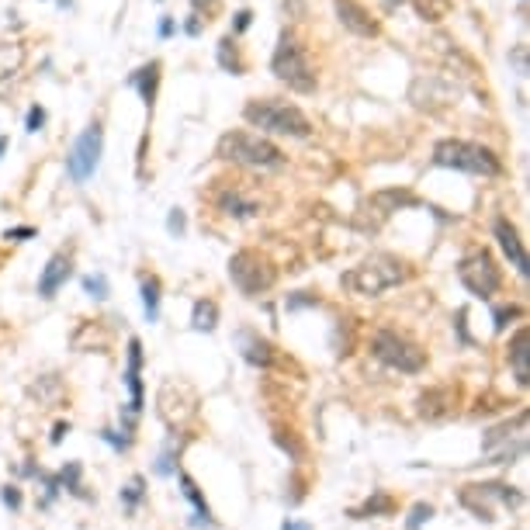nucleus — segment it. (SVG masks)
Here are the masks:
<instances>
[{"label":"nucleus","mask_w":530,"mask_h":530,"mask_svg":"<svg viewBox=\"0 0 530 530\" xmlns=\"http://www.w3.org/2000/svg\"><path fill=\"white\" fill-rule=\"evenodd\" d=\"M243 118L270 135H291V139H305L312 132V122L305 118L302 108L288 104V101H277V97H253L246 108H243Z\"/></svg>","instance_id":"obj_1"},{"label":"nucleus","mask_w":530,"mask_h":530,"mask_svg":"<svg viewBox=\"0 0 530 530\" xmlns=\"http://www.w3.org/2000/svg\"><path fill=\"white\" fill-rule=\"evenodd\" d=\"M219 160H229L236 167H253V170H281L284 167V153L253 132H226L215 146Z\"/></svg>","instance_id":"obj_2"},{"label":"nucleus","mask_w":530,"mask_h":530,"mask_svg":"<svg viewBox=\"0 0 530 530\" xmlns=\"http://www.w3.org/2000/svg\"><path fill=\"white\" fill-rule=\"evenodd\" d=\"M270 70L281 84L295 90V94H312L316 90V66L305 52V45L298 42L295 31H281L274 56H270Z\"/></svg>","instance_id":"obj_3"},{"label":"nucleus","mask_w":530,"mask_h":530,"mask_svg":"<svg viewBox=\"0 0 530 530\" xmlns=\"http://www.w3.org/2000/svg\"><path fill=\"white\" fill-rule=\"evenodd\" d=\"M434 163L437 167H450V170H464L475 177H499L503 163L499 156L482 146V142H468V139H441L434 146Z\"/></svg>","instance_id":"obj_4"},{"label":"nucleus","mask_w":530,"mask_h":530,"mask_svg":"<svg viewBox=\"0 0 530 530\" xmlns=\"http://www.w3.org/2000/svg\"><path fill=\"white\" fill-rule=\"evenodd\" d=\"M402 281H406V264L388 257V253H374L364 264H357L353 270L344 274V288H351L357 295H381Z\"/></svg>","instance_id":"obj_5"},{"label":"nucleus","mask_w":530,"mask_h":530,"mask_svg":"<svg viewBox=\"0 0 530 530\" xmlns=\"http://www.w3.org/2000/svg\"><path fill=\"white\" fill-rule=\"evenodd\" d=\"M374 357L381 364L395 367V371H406V374H416L427 364V353L420 351L416 344H409L406 337L392 333V330H378L374 333Z\"/></svg>","instance_id":"obj_6"},{"label":"nucleus","mask_w":530,"mask_h":530,"mask_svg":"<svg viewBox=\"0 0 530 530\" xmlns=\"http://www.w3.org/2000/svg\"><path fill=\"white\" fill-rule=\"evenodd\" d=\"M457 277H461V284H464L475 298H492V295L499 291V284H503L499 267H496V260H492L485 250L468 253V257L457 264Z\"/></svg>","instance_id":"obj_7"},{"label":"nucleus","mask_w":530,"mask_h":530,"mask_svg":"<svg viewBox=\"0 0 530 530\" xmlns=\"http://www.w3.org/2000/svg\"><path fill=\"white\" fill-rule=\"evenodd\" d=\"M229 277H233V284L243 291V295H264L267 288L274 284V267L267 264L260 253H253V250H240L233 260H229Z\"/></svg>","instance_id":"obj_8"},{"label":"nucleus","mask_w":530,"mask_h":530,"mask_svg":"<svg viewBox=\"0 0 530 530\" xmlns=\"http://www.w3.org/2000/svg\"><path fill=\"white\" fill-rule=\"evenodd\" d=\"M101 149H104V132H101V125L94 122L87 125L80 135H77V142H73V149H70V156H66V174L73 184H84L94 177L97 170V163H101Z\"/></svg>","instance_id":"obj_9"},{"label":"nucleus","mask_w":530,"mask_h":530,"mask_svg":"<svg viewBox=\"0 0 530 530\" xmlns=\"http://www.w3.org/2000/svg\"><path fill=\"white\" fill-rule=\"evenodd\" d=\"M333 10H337V17H340V24L347 31L360 35V38H378L381 24L374 21V14L360 0H333Z\"/></svg>","instance_id":"obj_10"},{"label":"nucleus","mask_w":530,"mask_h":530,"mask_svg":"<svg viewBox=\"0 0 530 530\" xmlns=\"http://www.w3.org/2000/svg\"><path fill=\"white\" fill-rule=\"evenodd\" d=\"M496 240H499V246H503V253L510 257V264L517 267V274H520V277H527V274H530L527 253H524V243H520V233H517V226H513L510 219H496Z\"/></svg>","instance_id":"obj_11"},{"label":"nucleus","mask_w":530,"mask_h":530,"mask_svg":"<svg viewBox=\"0 0 530 530\" xmlns=\"http://www.w3.org/2000/svg\"><path fill=\"white\" fill-rule=\"evenodd\" d=\"M70 257L66 253H56L49 264H45V270H42V277H38V295L42 298H52L63 284H66V277H70Z\"/></svg>","instance_id":"obj_12"},{"label":"nucleus","mask_w":530,"mask_h":530,"mask_svg":"<svg viewBox=\"0 0 530 530\" xmlns=\"http://www.w3.org/2000/svg\"><path fill=\"white\" fill-rule=\"evenodd\" d=\"M139 371H142V344L132 340V344H128V371H125V381H128V388H132V406H128L132 416L142 413V378H139Z\"/></svg>","instance_id":"obj_13"},{"label":"nucleus","mask_w":530,"mask_h":530,"mask_svg":"<svg viewBox=\"0 0 530 530\" xmlns=\"http://www.w3.org/2000/svg\"><path fill=\"white\" fill-rule=\"evenodd\" d=\"M128 84L142 94V101H146V108H153V101H156V87H160V63L153 59V63H146V66H139L132 77H128Z\"/></svg>","instance_id":"obj_14"},{"label":"nucleus","mask_w":530,"mask_h":530,"mask_svg":"<svg viewBox=\"0 0 530 530\" xmlns=\"http://www.w3.org/2000/svg\"><path fill=\"white\" fill-rule=\"evenodd\" d=\"M527 357H530V333L527 330H517V337H513V344H510V360H513V371H517V381H520V385L530 381Z\"/></svg>","instance_id":"obj_15"},{"label":"nucleus","mask_w":530,"mask_h":530,"mask_svg":"<svg viewBox=\"0 0 530 530\" xmlns=\"http://www.w3.org/2000/svg\"><path fill=\"white\" fill-rule=\"evenodd\" d=\"M219 66H222L226 73H233V77H240V73L246 70V63H243L240 45H236V38H233V35H226V38L219 42Z\"/></svg>","instance_id":"obj_16"},{"label":"nucleus","mask_w":530,"mask_h":530,"mask_svg":"<svg viewBox=\"0 0 530 530\" xmlns=\"http://www.w3.org/2000/svg\"><path fill=\"white\" fill-rule=\"evenodd\" d=\"M413 3H416V14L423 21H430V24H441L443 17H450V10H454V0H413Z\"/></svg>","instance_id":"obj_17"},{"label":"nucleus","mask_w":530,"mask_h":530,"mask_svg":"<svg viewBox=\"0 0 530 530\" xmlns=\"http://www.w3.org/2000/svg\"><path fill=\"white\" fill-rule=\"evenodd\" d=\"M219 208H222L226 215H236V219H250V215H257V205H253V201H246L240 191H229V194H222Z\"/></svg>","instance_id":"obj_18"},{"label":"nucleus","mask_w":530,"mask_h":530,"mask_svg":"<svg viewBox=\"0 0 530 530\" xmlns=\"http://www.w3.org/2000/svg\"><path fill=\"white\" fill-rule=\"evenodd\" d=\"M142 309H146V319L156 323V316H160V281L156 277L142 281Z\"/></svg>","instance_id":"obj_19"},{"label":"nucleus","mask_w":530,"mask_h":530,"mask_svg":"<svg viewBox=\"0 0 530 530\" xmlns=\"http://www.w3.org/2000/svg\"><path fill=\"white\" fill-rule=\"evenodd\" d=\"M215 319H219V309H215V302H208V298H201V302H194V330H215Z\"/></svg>","instance_id":"obj_20"},{"label":"nucleus","mask_w":530,"mask_h":530,"mask_svg":"<svg viewBox=\"0 0 530 530\" xmlns=\"http://www.w3.org/2000/svg\"><path fill=\"white\" fill-rule=\"evenodd\" d=\"M21 59H24V49L21 45H0V77H7V73H14L17 66H21Z\"/></svg>","instance_id":"obj_21"},{"label":"nucleus","mask_w":530,"mask_h":530,"mask_svg":"<svg viewBox=\"0 0 530 530\" xmlns=\"http://www.w3.org/2000/svg\"><path fill=\"white\" fill-rule=\"evenodd\" d=\"M180 485H184L187 499H191V503L198 506V517H205V524H208V520H212V513H208V503H205V496L198 492V485H194V482H191L187 475H180Z\"/></svg>","instance_id":"obj_22"},{"label":"nucleus","mask_w":530,"mask_h":530,"mask_svg":"<svg viewBox=\"0 0 530 530\" xmlns=\"http://www.w3.org/2000/svg\"><path fill=\"white\" fill-rule=\"evenodd\" d=\"M246 360L253 364H270V344H260V340H246Z\"/></svg>","instance_id":"obj_23"},{"label":"nucleus","mask_w":530,"mask_h":530,"mask_svg":"<svg viewBox=\"0 0 530 530\" xmlns=\"http://www.w3.org/2000/svg\"><path fill=\"white\" fill-rule=\"evenodd\" d=\"M430 517H434V506H430V503H416V506H413V513H409V524H406V530H420L427 520H430Z\"/></svg>","instance_id":"obj_24"},{"label":"nucleus","mask_w":530,"mask_h":530,"mask_svg":"<svg viewBox=\"0 0 530 530\" xmlns=\"http://www.w3.org/2000/svg\"><path fill=\"white\" fill-rule=\"evenodd\" d=\"M84 291H87L90 298H108V281H104V274H90V277H84Z\"/></svg>","instance_id":"obj_25"},{"label":"nucleus","mask_w":530,"mask_h":530,"mask_svg":"<svg viewBox=\"0 0 530 530\" xmlns=\"http://www.w3.org/2000/svg\"><path fill=\"white\" fill-rule=\"evenodd\" d=\"M42 125H45V108L31 104V108H28V118H24V128H28V132H38Z\"/></svg>","instance_id":"obj_26"},{"label":"nucleus","mask_w":530,"mask_h":530,"mask_svg":"<svg viewBox=\"0 0 530 530\" xmlns=\"http://www.w3.org/2000/svg\"><path fill=\"white\" fill-rule=\"evenodd\" d=\"M142 485H146V482H142L139 475H135V478L125 485V492H122V496H125V503H128V506H135V503L142 499Z\"/></svg>","instance_id":"obj_27"},{"label":"nucleus","mask_w":530,"mask_h":530,"mask_svg":"<svg viewBox=\"0 0 530 530\" xmlns=\"http://www.w3.org/2000/svg\"><path fill=\"white\" fill-rule=\"evenodd\" d=\"M184 226H187V222H184V212H180V208H174V212H170V219H167L170 236H184Z\"/></svg>","instance_id":"obj_28"},{"label":"nucleus","mask_w":530,"mask_h":530,"mask_svg":"<svg viewBox=\"0 0 530 530\" xmlns=\"http://www.w3.org/2000/svg\"><path fill=\"white\" fill-rule=\"evenodd\" d=\"M201 28H205V17L194 10V14H187V21H184V31L187 35H201Z\"/></svg>","instance_id":"obj_29"},{"label":"nucleus","mask_w":530,"mask_h":530,"mask_svg":"<svg viewBox=\"0 0 530 530\" xmlns=\"http://www.w3.org/2000/svg\"><path fill=\"white\" fill-rule=\"evenodd\" d=\"M513 316H520V309H517V305H510V309H496V330L503 333V330H506V319H513Z\"/></svg>","instance_id":"obj_30"},{"label":"nucleus","mask_w":530,"mask_h":530,"mask_svg":"<svg viewBox=\"0 0 530 530\" xmlns=\"http://www.w3.org/2000/svg\"><path fill=\"white\" fill-rule=\"evenodd\" d=\"M0 499H3L10 510H17V506H21V492H17L14 485H3V489H0Z\"/></svg>","instance_id":"obj_31"},{"label":"nucleus","mask_w":530,"mask_h":530,"mask_svg":"<svg viewBox=\"0 0 530 530\" xmlns=\"http://www.w3.org/2000/svg\"><path fill=\"white\" fill-rule=\"evenodd\" d=\"M250 21H253V14H250V10H240V14H236V24H233V38H236L240 31H246Z\"/></svg>","instance_id":"obj_32"},{"label":"nucleus","mask_w":530,"mask_h":530,"mask_svg":"<svg viewBox=\"0 0 530 530\" xmlns=\"http://www.w3.org/2000/svg\"><path fill=\"white\" fill-rule=\"evenodd\" d=\"M513 63H517V73L524 77V73H527V49H524V45H517V56H513Z\"/></svg>","instance_id":"obj_33"},{"label":"nucleus","mask_w":530,"mask_h":530,"mask_svg":"<svg viewBox=\"0 0 530 530\" xmlns=\"http://www.w3.org/2000/svg\"><path fill=\"white\" fill-rule=\"evenodd\" d=\"M28 236H35V229L21 226V229H7V236H3V240H28Z\"/></svg>","instance_id":"obj_34"},{"label":"nucleus","mask_w":530,"mask_h":530,"mask_svg":"<svg viewBox=\"0 0 530 530\" xmlns=\"http://www.w3.org/2000/svg\"><path fill=\"white\" fill-rule=\"evenodd\" d=\"M174 28H177L174 17H163V21H160V35H163V38H167V35H174Z\"/></svg>","instance_id":"obj_35"},{"label":"nucleus","mask_w":530,"mask_h":530,"mask_svg":"<svg viewBox=\"0 0 530 530\" xmlns=\"http://www.w3.org/2000/svg\"><path fill=\"white\" fill-rule=\"evenodd\" d=\"M281 530H312V527H309V524H295V520H284V524H281Z\"/></svg>","instance_id":"obj_36"},{"label":"nucleus","mask_w":530,"mask_h":530,"mask_svg":"<svg viewBox=\"0 0 530 530\" xmlns=\"http://www.w3.org/2000/svg\"><path fill=\"white\" fill-rule=\"evenodd\" d=\"M3 149H7V139H3V135H0V156H3Z\"/></svg>","instance_id":"obj_37"}]
</instances>
